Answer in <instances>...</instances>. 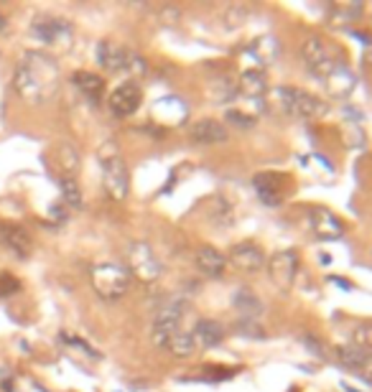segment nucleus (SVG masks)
Here are the masks:
<instances>
[{"mask_svg": "<svg viewBox=\"0 0 372 392\" xmlns=\"http://www.w3.org/2000/svg\"><path fill=\"white\" fill-rule=\"evenodd\" d=\"M59 64L41 51H25L16 67V90L31 105H46L59 92Z\"/></svg>", "mask_w": 372, "mask_h": 392, "instance_id": "f257e3e1", "label": "nucleus"}, {"mask_svg": "<svg viewBox=\"0 0 372 392\" xmlns=\"http://www.w3.org/2000/svg\"><path fill=\"white\" fill-rule=\"evenodd\" d=\"M271 102L293 120H319L327 115V102L319 100L316 94L298 90V87H276L271 90Z\"/></svg>", "mask_w": 372, "mask_h": 392, "instance_id": "f03ea898", "label": "nucleus"}, {"mask_svg": "<svg viewBox=\"0 0 372 392\" xmlns=\"http://www.w3.org/2000/svg\"><path fill=\"white\" fill-rule=\"evenodd\" d=\"M100 166L102 178H105V189L115 201H123L130 192V176H127L125 161L120 158L115 143H105L100 148Z\"/></svg>", "mask_w": 372, "mask_h": 392, "instance_id": "7ed1b4c3", "label": "nucleus"}, {"mask_svg": "<svg viewBox=\"0 0 372 392\" xmlns=\"http://www.w3.org/2000/svg\"><path fill=\"white\" fill-rule=\"evenodd\" d=\"M90 278H92L94 291L107 300L123 298L127 293V285H130L127 267L118 265V262H97V265L92 267Z\"/></svg>", "mask_w": 372, "mask_h": 392, "instance_id": "20e7f679", "label": "nucleus"}, {"mask_svg": "<svg viewBox=\"0 0 372 392\" xmlns=\"http://www.w3.org/2000/svg\"><path fill=\"white\" fill-rule=\"evenodd\" d=\"M97 64H100L105 72H136V74H143L148 64L143 59L136 56L133 51L123 49L120 43L112 41H100L97 43Z\"/></svg>", "mask_w": 372, "mask_h": 392, "instance_id": "39448f33", "label": "nucleus"}, {"mask_svg": "<svg viewBox=\"0 0 372 392\" xmlns=\"http://www.w3.org/2000/svg\"><path fill=\"white\" fill-rule=\"evenodd\" d=\"M127 270H130L138 280H143V283L158 280L163 273L161 260L156 258V252L151 250V245H145V243L127 245Z\"/></svg>", "mask_w": 372, "mask_h": 392, "instance_id": "423d86ee", "label": "nucleus"}, {"mask_svg": "<svg viewBox=\"0 0 372 392\" xmlns=\"http://www.w3.org/2000/svg\"><path fill=\"white\" fill-rule=\"evenodd\" d=\"M301 56H304V64L309 69V74L316 76V79H327V76L334 72L339 61L331 56L329 46L327 41H322L319 36H311V39H306L304 46H301Z\"/></svg>", "mask_w": 372, "mask_h": 392, "instance_id": "0eeeda50", "label": "nucleus"}, {"mask_svg": "<svg viewBox=\"0 0 372 392\" xmlns=\"http://www.w3.org/2000/svg\"><path fill=\"white\" fill-rule=\"evenodd\" d=\"M184 313H186V300L184 298H171V300L163 303L161 309H158V313H156V318H153V342H156V347H161L163 349L166 339H169L174 331L181 329Z\"/></svg>", "mask_w": 372, "mask_h": 392, "instance_id": "6e6552de", "label": "nucleus"}, {"mask_svg": "<svg viewBox=\"0 0 372 392\" xmlns=\"http://www.w3.org/2000/svg\"><path fill=\"white\" fill-rule=\"evenodd\" d=\"M265 270H268L273 283L278 285V288H283V291H288L298 276V252L296 250L273 252L271 258L265 260Z\"/></svg>", "mask_w": 372, "mask_h": 392, "instance_id": "1a4fd4ad", "label": "nucleus"}, {"mask_svg": "<svg viewBox=\"0 0 372 392\" xmlns=\"http://www.w3.org/2000/svg\"><path fill=\"white\" fill-rule=\"evenodd\" d=\"M288 178L283 174H276V171H260L255 174L253 186L258 199L265 204V207H280L286 201V192H288Z\"/></svg>", "mask_w": 372, "mask_h": 392, "instance_id": "9d476101", "label": "nucleus"}, {"mask_svg": "<svg viewBox=\"0 0 372 392\" xmlns=\"http://www.w3.org/2000/svg\"><path fill=\"white\" fill-rule=\"evenodd\" d=\"M229 267H235L237 273H245V276H255L265 267V252L260 250V245L255 243H240L235 245L227 255Z\"/></svg>", "mask_w": 372, "mask_h": 392, "instance_id": "9b49d317", "label": "nucleus"}, {"mask_svg": "<svg viewBox=\"0 0 372 392\" xmlns=\"http://www.w3.org/2000/svg\"><path fill=\"white\" fill-rule=\"evenodd\" d=\"M309 225L313 234L324 243H334L344 234V222L327 207H311L309 209Z\"/></svg>", "mask_w": 372, "mask_h": 392, "instance_id": "f8f14e48", "label": "nucleus"}, {"mask_svg": "<svg viewBox=\"0 0 372 392\" xmlns=\"http://www.w3.org/2000/svg\"><path fill=\"white\" fill-rule=\"evenodd\" d=\"M141 102H143V90H141V84L123 82L120 87L112 90L110 100H107V107H110L118 117H130L138 107H141Z\"/></svg>", "mask_w": 372, "mask_h": 392, "instance_id": "ddd939ff", "label": "nucleus"}, {"mask_svg": "<svg viewBox=\"0 0 372 392\" xmlns=\"http://www.w3.org/2000/svg\"><path fill=\"white\" fill-rule=\"evenodd\" d=\"M194 262L196 267H199V273L207 278H222L229 270L227 255L220 252L217 247H211V245H204V247L196 250Z\"/></svg>", "mask_w": 372, "mask_h": 392, "instance_id": "4468645a", "label": "nucleus"}, {"mask_svg": "<svg viewBox=\"0 0 372 392\" xmlns=\"http://www.w3.org/2000/svg\"><path fill=\"white\" fill-rule=\"evenodd\" d=\"M227 135H229L227 127L222 125L220 120H211V117L199 120V123H194V125L189 127V138L196 145H217V143L227 141Z\"/></svg>", "mask_w": 372, "mask_h": 392, "instance_id": "2eb2a0df", "label": "nucleus"}, {"mask_svg": "<svg viewBox=\"0 0 372 392\" xmlns=\"http://www.w3.org/2000/svg\"><path fill=\"white\" fill-rule=\"evenodd\" d=\"M225 334H227L225 326L220 321H214V318H199L196 326L192 329L196 349H214V347H220L225 342Z\"/></svg>", "mask_w": 372, "mask_h": 392, "instance_id": "dca6fc26", "label": "nucleus"}, {"mask_svg": "<svg viewBox=\"0 0 372 392\" xmlns=\"http://www.w3.org/2000/svg\"><path fill=\"white\" fill-rule=\"evenodd\" d=\"M34 34L36 39H41L43 43H61V41H69L72 25H69L67 21H61V18L43 16L34 23Z\"/></svg>", "mask_w": 372, "mask_h": 392, "instance_id": "f3484780", "label": "nucleus"}, {"mask_svg": "<svg viewBox=\"0 0 372 392\" xmlns=\"http://www.w3.org/2000/svg\"><path fill=\"white\" fill-rule=\"evenodd\" d=\"M0 240L8 250H13L21 258H28L34 250V237L21 225H0Z\"/></svg>", "mask_w": 372, "mask_h": 392, "instance_id": "a211bd4d", "label": "nucleus"}, {"mask_svg": "<svg viewBox=\"0 0 372 392\" xmlns=\"http://www.w3.org/2000/svg\"><path fill=\"white\" fill-rule=\"evenodd\" d=\"M240 92L245 94V97H258V100L271 92V84H268L265 69L262 67L242 69V74H240Z\"/></svg>", "mask_w": 372, "mask_h": 392, "instance_id": "6ab92c4d", "label": "nucleus"}, {"mask_svg": "<svg viewBox=\"0 0 372 392\" xmlns=\"http://www.w3.org/2000/svg\"><path fill=\"white\" fill-rule=\"evenodd\" d=\"M324 87L329 90L331 97H337V100H344L349 94L355 92V74L349 72L344 64H337L334 72H331L327 79H324Z\"/></svg>", "mask_w": 372, "mask_h": 392, "instance_id": "aec40b11", "label": "nucleus"}, {"mask_svg": "<svg viewBox=\"0 0 372 392\" xmlns=\"http://www.w3.org/2000/svg\"><path fill=\"white\" fill-rule=\"evenodd\" d=\"M72 82L76 84V90H79V92H85V97H90V100H94V102H100L102 90H105V79H102L100 74L87 72V69H79V72H74Z\"/></svg>", "mask_w": 372, "mask_h": 392, "instance_id": "412c9836", "label": "nucleus"}, {"mask_svg": "<svg viewBox=\"0 0 372 392\" xmlns=\"http://www.w3.org/2000/svg\"><path fill=\"white\" fill-rule=\"evenodd\" d=\"M163 349H169L174 357H192L196 351L194 336H192V331H186V329H178V331H174V334L166 339Z\"/></svg>", "mask_w": 372, "mask_h": 392, "instance_id": "4be33fe9", "label": "nucleus"}, {"mask_svg": "<svg viewBox=\"0 0 372 392\" xmlns=\"http://www.w3.org/2000/svg\"><path fill=\"white\" fill-rule=\"evenodd\" d=\"M337 357H339V362H342L344 367L355 369V372H364V369L372 364L370 354H364V351L360 349V347H355V344H349V347H339Z\"/></svg>", "mask_w": 372, "mask_h": 392, "instance_id": "5701e85b", "label": "nucleus"}, {"mask_svg": "<svg viewBox=\"0 0 372 392\" xmlns=\"http://www.w3.org/2000/svg\"><path fill=\"white\" fill-rule=\"evenodd\" d=\"M56 163H59L61 178H74L76 168H79V156L72 143H59L56 145Z\"/></svg>", "mask_w": 372, "mask_h": 392, "instance_id": "b1692460", "label": "nucleus"}, {"mask_svg": "<svg viewBox=\"0 0 372 392\" xmlns=\"http://www.w3.org/2000/svg\"><path fill=\"white\" fill-rule=\"evenodd\" d=\"M232 303H235L237 313H240L242 318H255L262 311L260 298H258L253 291H247V288L237 291L235 296H232Z\"/></svg>", "mask_w": 372, "mask_h": 392, "instance_id": "393cba45", "label": "nucleus"}, {"mask_svg": "<svg viewBox=\"0 0 372 392\" xmlns=\"http://www.w3.org/2000/svg\"><path fill=\"white\" fill-rule=\"evenodd\" d=\"M59 189H61V199H64V207H69V209H82V207H85V196H82V189H79V184H76L74 178H61Z\"/></svg>", "mask_w": 372, "mask_h": 392, "instance_id": "a878e982", "label": "nucleus"}, {"mask_svg": "<svg viewBox=\"0 0 372 392\" xmlns=\"http://www.w3.org/2000/svg\"><path fill=\"white\" fill-rule=\"evenodd\" d=\"M355 347L364 351V354H370L372 357V324H364L360 326L355 331Z\"/></svg>", "mask_w": 372, "mask_h": 392, "instance_id": "bb28decb", "label": "nucleus"}, {"mask_svg": "<svg viewBox=\"0 0 372 392\" xmlns=\"http://www.w3.org/2000/svg\"><path fill=\"white\" fill-rule=\"evenodd\" d=\"M225 120H227V123H232V125H237V127H253L255 125V117L245 115L242 110H227Z\"/></svg>", "mask_w": 372, "mask_h": 392, "instance_id": "cd10ccee", "label": "nucleus"}, {"mask_svg": "<svg viewBox=\"0 0 372 392\" xmlns=\"http://www.w3.org/2000/svg\"><path fill=\"white\" fill-rule=\"evenodd\" d=\"M61 342H67V344H72V347H76V349L87 351L90 357H100V354H97V351L85 342V339H76V336H72V334H61Z\"/></svg>", "mask_w": 372, "mask_h": 392, "instance_id": "c85d7f7f", "label": "nucleus"}, {"mask_svg": "<svg viewBox=\"0 0 372 392\" xmlns=\"http://www.w3.org/2000/svg\"><path fill=\"white\" fill-rule=\"evenodd\" d=\"M247 18V8L245 6H237V8H229V13H227V21L232 25H240L242 21Z\"/></svg>", "mask_w": 372, "mask_h": 392, "instance_id": "c756f323", "label": "nucleus"}, {"mask_svg": "<svg viewBox=\"0 0 372 392\" xmlns=\"http://www.w3.org/2000/svg\"><path fill=\"white\" fill-rule=\"evenodd\" d=\"M18 288H21V283H18L16 278H10V276L0 278V293H3V296H10V293H16Z\"/></svg>", "mask_w": 372, "mask_h": 392, "instance_id": "7c9ffc66", "label": "nucleus"}, {"mask_svg": "<svg viewBox=\"0 0 372 392\" xmlns=\"http://www.w3.org/2000/svg\"><path fill=\"white\" fill-rule=\"evenodd\" d=\"M0 387H6V392H13V380H10V375H0Z\"/></svg>", "mask_w": 372, "mask_h": 392, "instance_id": "2f4dec72", "label": "nucleus"}, {"mask_svg": "<svg viewBox=\"0 0 372 392\" xmlns=\"http://www.w3.org/2000/svg\"><path fill=\"white\" fill-rule=\"evenodd\" d=\"M362 377H364V380H367V382L372 384V364H370V367H367V369H364V372H362Z\"/></svg>", "mask_w": 372, "mask_h": 392, "instance_id": "473e14b6", "label": "nucleus"}]
</instances>
